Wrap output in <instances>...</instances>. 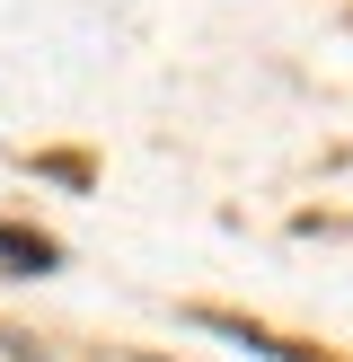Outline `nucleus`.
I'll return each instance as SVG.
<instances>
[{
	"mask_svg": "<svg viewBox=\"0 0 353 362\" xmlns=\"http://www.w3.org/2000/svg\"><path fill=\"white\" fill-rule=\"evenodd\" d=\"M0 257H9V274H44V265H53V239H27V230H0Z\"/></svg>",
	"mask_w": 353,
	"mask_h": 362,
	"instance_id": "1",
	"label": "nucleus"
}]
</instances>
